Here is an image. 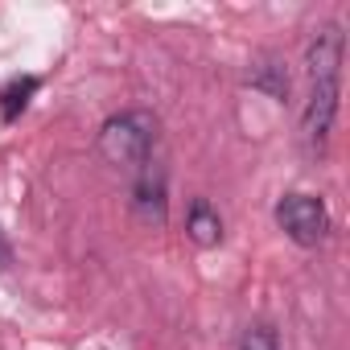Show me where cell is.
<instances>
[{
    "instance_id": "8",
    "label": "cell",
    "mask_w": 350,
    "mask_h": 350,
    "mask_svg": "<svg viewBox=\"0 0 350 350\" xmlns=\"http://www.w3.org/2000/svg\"><path fill=\"white\" fill-rule=\"evenodd\" d=\"M38 91V79H13L5 91H0V120L13 124L25 107H29V95Z\"/></svg>"
},
{
    "instance_id": "6",
    "label": "cell",
    "mask_w": 350,
    "mask_h": 350,
    "mask_svg": "<svg viewBox=\"0 0 350 350\" xmlns=\"http://www.w3.org/2000/svg\"><path fill=\"white\" fill-rule=\"evenodd\" d=\"M186 235L198 243V247H215L223 239V219L219 211L206 202V198H194L190 202V215H186Z\"/></svg>"
},
{
    "instance_id": "1",
    "label": "cell",
    "mask_w": 350,
    "mask_h": 350,
    "mask_svg": "<svg viewBox=\"0 0 350 350\" xmlns=\"http://www.w3.org/2000/svg\"><path fill=\"white\" fill-rule=\"evenodd\" d=\"M152 144H157V120L152 111H120L99 128V152L107 165L120 169H140L152 161Z\"/></svg>"
},
{
    "instance_id": "5",
    "label": "cell",
    "mask_w": 350,
    "mask_h": 350,
    "mask_svg": "<svg viewBox=\"0 0 350 350\" xmlns=\"http://www.w3.org/2000/svg\"><path fill=\"white\" fill-rule=\"evenodd\" d=\"M165 169L161 165H140L136 169V186H132V206H136V219L140 223H152L161 227L165 223Z\"/></svg>"
},
{
    "instance_id": "10",
    "label": "cell",
    "mask_w": 350,
    "mask_h": 350,
    "mask_svg": "<svg viewBox=\"0 0 350 350\" xmlns=\"http://www.w3.org/2000/svg\"><path fill=\"white\" fill-rule=\"evenodd\" d=\"M9 260H13V252H9V243H5V235H0V268H9Z\"/></svg>"
},
{
    "instance_id": "9",
    "label": "cell",
    "mask_w": 350,
    "mask_h": 350,
    "mask_svg": "<svg viewBox=\"0 0 350 350\" xmlns=\"http://www.w3.org/2000/svg\"><path fill=\"white\" fill-rule=\"evenodd\" d=\"M239 350H280V346H276V334H272L268 325H252V329L243 334Z\"/></svg>"
},
{
    "instance_id": "4",
    "label": "cell",
    "mask_w": 350,
    "mask_h": 350,
    "mask_svg": "<svg viewBox=\"0 0 350 350\" xmlns=\"http://www.w3.org/2000/svg\"><path fill=\"white\" fill-rule=\"evenodd\" d=\"M342 54H346V38L338 25H321L309 46H305V75L309 83H329L342 75Z\"/></svg>"
},
{
    "instance_id": "3",
    "label": "cell",
    "mask_w": 350,
    "mask_h": 350,
    "mask_svg": "<svg viewBox=\"0 0 350 350\" xmlns=\"http://www.w3.org/2000/svg\"><path fill=\"white\" fill-rule=\"evenodd\" d=\"M338 99H342V83L329 79V83H309V99H305V111H301V132L309 140V148H325L329 140V128H334V116H338Z\"/></svg>"
},
{
    "instance_id": "2",
    "label": "cell",
    "mask_w": 350,
    "mask_h": 350,
    "mask_svg": "<svg viewBox=\"0 0 350 350\" xmlns=\"http://www.w3.org/2000/svg\"><path fill=\"white\" fill-rule=\"evenodd\" d=\"M276 223L301 247H317L329 235V211L317 194H284L276 202Z\"/></svg>"
},
{
    "instance_id": "7",
    "label": "cell",
    "mask_w": 350,
    "mask_h": 350,
    "mask_svg": "<svg viewBox=\"0 0 350 350\" xmlns=\"http://www.w3.org/2000/svg\"><path fill=\"white\" fill-rule=\"evenodd\" d=\"M247 87L252 91H264L272 99H288V70L276 62V58H264L247 70Z\"/></svg>"
}]
</instances>
